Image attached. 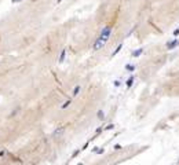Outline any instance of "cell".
I'll use <instances>...</instances> for the list:
<instances>
[{
	"label": "cell",
	"mask_w": 179,
	"mask_h": 165,
	"mask_svg": "<svg viewBox=\"0 0 179 165\" xmlns=\"http://www.w3.org/2000/svg\"><path fill=\"white\" fill-rule=\"evenodd\" d=\"M102 129H103V128H102V127H99V128L97 129V132H95V135H99L101 132H102Z\"/></svg>",
	"instance_id": "obj_13"
},
{
	"label": "cell",
	"mask_w": 179,
	"mask_h": 165,
	"mask_svg": "<svg viewBox=\"0 0 179 165\" xmlns=\"http://www.w3.org/2000/svg\"><path fill=\"white\" fill-rule=\"evenodd\" d=\"M102 153H105V149H98L97 154H102Z\"/></svg>",
	"instance_id": "obj_14"
},
{
	"label": "cell",
	"mask_w": 179,
	"mask_h": 165,
	"mask_svg": "<svg viewBox=\"0 0 179 165\" xmlns=\"http://www.w3.org/2000/svg\"><path fill=\"white\" fill-rule=\"evenodd\" d=\"M61 1H62V0H57V3H61Z\"/></svg>",
	"instance_id": "obj_20"
},
{
	"label": "cell",
	"mask_w": 179,
	"mask_h": 165,
	"mask_svg": "<svg viewBox=\"0 0 179 165\" xmlns=\"http://www.w3.org/2000/svg\"><path fill=\"white\" fill-rule=\"evenodd\" d=\"M113 84H114V87H120V81H119V80H116Z\"/></svg>",
	"instance_id": "obj_16"
},
{
	"label": "cell",
	"mask_w": 179,
	"mask_h": 165,
	"mask_svg": "<svg viewBox=\"0 0 179 165\" xmlns=\"http://www.w3.org/2000/svg\"><path fill=\"white\" fill-rule=\"evenodd\" d=\"M179 46V40H172V41H168L167 43V48L168 50H174L175 47H178Z\"/></svg>",
	"instance_id": "obj_2"
},
{
	"label": "cell",
	"mask_w": 179,
	"mask_h": 165,
	"mask_svg": "<svg viewBox=\"0 0 179 165\" xmlns=\"http://www.w3.org/2000/svg\"><path fill=\"white\" fill-rule=\"evenodd\" d=\"M79 153H80V150H76V151L73 153V156H72V157H77V154H79Z\"/></svg>",
	"instance_id": "obj_17"
},
{
	"label": "cell",
	"mask_w": 179,
	"mask_h": 165,
	"mask_svg": "<svg viewBox=\"0 0 179 165\" xmlns=\"http://www.w3.org/2000/svg\"><path fill=\"white\" fill-rule=\"evenodd\" d=\"M172 34H174V36H179V29H175V30H174V33H172Z\"/></svg>",
	"instance_id": "obj_15"
},
{
	"label": "cell",
	"mask_w": 179,
	"mask_h": 165,
	"mask_svg": "<svg viewBox=\"0 0 179 165\" xmlns=\"http://www.w3.org/2000/svg\"><path fill=\"white\" fill-rule=\"evenodd\" d=\"M66 58V48H64L62 51H61V55H59V58H58V63H64Z\"/></svg>",
	"instance_id": "obj_3"
},
{
	"label": "cell",
	"mask_w": 179,
	"mask_h": 165,
	"mask_svg": "<svg viewBox=\"0 0 179 165\" xmlns=\"http://www.w3.org/2000/svg\"><path fill=\"white\" fill-rule=\"evenodd\" d=\"M62 132H64V128H59V129H57V131H55V132L52 134V136H57V135H61Z\"/></svg>",
	"instance_id": "obj_12"
},
{
	"label": "cell",
	"mask_w": 179,
	"mask_h": 165,
	"mask_svg": "<svg viewBox=\"0 0 179 165\" xmlns=\"http://www.w3.org/2000/svg\"><path fill=\"white\" fill-rule=\"evenodd\" d=\"M4 154H6V150H1V151H0V157H3Z\"/></svg>",
	"instance_id": "obj_19"
},
{
	"label": "cell",
	"mask_w": 179,
	"mask_h": 165,
	"mask_svg": "<svg viewBox=\"0 0 179 165\" xmlns=\"http://www.w3.org/2000/svg\"><path fill=\"white\" fill-rule=\"evenodd\" d=\"M80 91H81V87H80V85H76V87H74V89H73V96H77Z\"/></svg>",
	"instance_id": "obj_9"
},
{
	"label": "cell",
	"mask_w": 179,
	"mask_h": 165,
	"mask_svg": "<svg viewBox=\"0 0 179 165\" xmlns=\"http://www.w3.org/2000/svg\"><path fill=\"white\" fill-rule=\"evenodd\" d=\"M72 101H73V99H70V98H69V99H68V101H66V102L64 103L62 106H61V109H62V110L68 109V106H70V103H72Z\"/></svg>",
	"instance_id": "obj_7"
},
{
	"label": "cell",
	"mask_w": 179,
	"mask_h": 165,
	"mask_svg": "<svg viewBox=\"0 0 179 165\" xmlns=\"http://www.w3.org/2000/svg\"><path fill=\"white\" fill-rule=\"evenodd\" d=\"M141 54H143V48H138V50H135L131 55H132L134 58H138V56H141Z\"/></svg>",
	"instance_id": "obj_4"
},
{
	"label": "cell",
	"mask_w": 179,
	"mask_h": 165,
	"mask_svg": "<svg viewBox=\"0 0 179 165\" xmlns=\"http://www.w3.org/2000/svg\"><path fill=\"white\" fill-rule=\"evenodd\" d=\"M134 80H135V76H130V79L127 80V83H125L127 88H131V87H132V84H134Z\"/></svg>",
	"instance_id": "obj_5"
},
{
	"label": "cell",
	"mask_w": 179,
	"mask_h": 165,
	"mask_svg": "<svg viewBox=\"0 0 179 165\" xmlns=\"http://www.w3.org/2000/svg\"><path fill=\"white\" fill-rule=\"evenodd\" d=\"M178 164H179V161H178Z\"/></svg>",
	"instance_id": "obj_21"
},
{
	"label": "cell",
	"mask_w": 179,
	"mask_h": 165,
	"mask_svg": "<svg viewBox=\"0 0 179 165\" xmlns=\"http://www.w3.org/2000/svg\"><path fill=\"white\" fill-rule=\"evenodd\" d=\"M121 48H123V43H120V44L117 46V48H116L113 52H112V56H116V55H117L119 52H120V51H121Z\"/></svg>",
	"instance_id": "obj_6"
},
{
	"label": "cell",
	"mask_w": 179,
	"mask_h": 165,
	"mask_svg": "<svg viewBox=\"0 0 179 165\" xmlns=\"http://www.w3.org/2000/svg\"><path fill=\"white\" fill-rule=\"evenodd\" d=\"M21 1H22V0H11V3H13V4H17V3H21Z\"/></svg>",
	"instance_id": "obj_18"
},
{
	"label": "cell",
	"mask_w": 179,
	"mask_h": 165,
	"mask_svg": "<svg viewBox=\"0 0 179 165\" xmlns=\"http://www.w3.org/2000/svg\"><path fill=\"white\" fill-rule=\"evenodd\" d=\"M110 34H112V26L109 25V26H105L102 32H101V34H99V37L97 39V41L94 43V46H92V50L94 51H98V50H101V48L103 47L106 44V41L109 40L110 37Z\"/></svg>",
	"instance_id": "obj_1"
},
{
	"label": "cell",
	"mask_w": 179,
	"mask_h": 165,
	"mask_svg": "<svg viewBox=\"0 0 179 165\" xmlns=\"http://www.w3.org/2000/svg\"><path fill=\"white\" fill-rule=\"evenodd\" d=\"M114 128V124H107V125L103 128V131H110V129H113Z\"/></svg>",
	"instance_id": "obj_11"
},
{
	"label": "cell",
	"mask_w": 179,
	"mask_h": 165,
	"mask_svg": "<svg viewBox=\"0 0 179 165\" xmlns=\"http://www.w3.org/2000/svg\"><path fill=\"white\" fill-rule=\"evenodd\" d=\"M135 69H136V68H135V65H132V63H128V65H125V70L134 72Z\"/></svg>",
	"instance_id": "obj_8"
},
{
	"label": "cell",
	"mask_w": 179,
	"mask_h": 165,
	"mask_svg": "<svg viewBox=\"0 0 179 165\" xmlns=\"http://www.w3.org/2000/svg\"><path fill=\"white\" fill-rule=\"evenodd\" d=\"M97 117L99 118V120H102V118L105 117V113H103V110H98V113H97Z\"/></svg>",
	"instance_id": "obj_10"
}]
</instances>
